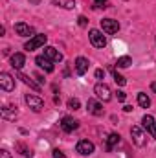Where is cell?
Instances as JSON below:
<instances>
[{
	"mask_svg": "<svg viewBox=\"0 0 156 158\" xmlns=\"http://www.w3.org/2000/svg\"><path fill=\"white\" fill-rule=\"evenodd\" d=\"M94 94H96V98L99 99V101H110L112 99V90L105 85V83H97L96 86H94Z\"/></svg>",
	"mask_w": 156,
	"mask_h": 158,
	"instance_id": "obj_1",
	"label": "cell"
},
{
	"mask_svg": "<svg viewBox=\"0 0 156 158\" xmlns=\"http://www.w3.org/2000/svg\"><path fill=\"white\" fill-rule=\"evenodd\" d=\"M130 136H132V142H134L138 147H145V145H147V134L142 131V127L132 125V127H130Z\"/></svg>",
	"mask_w": 156,
	"mask_h": 158,
	"instance_id": "obj_2",
	"label": "cell"
},
{
	"mask_svg": "<svg viewBox=\"0 0 156 158\" xmlns=\"http://www.w3.org/2000/svg\"><path fill=\"white\" fill-rule=\"evenodd\" d=\"M46 40H48V37H46L44 33H39V35L31 37V39L24 44V50H28V52H33V50H37V48H42V46L46 44Z\"/></svg>",
	"mask_w": 156,
	"mask_h": 158,
	"instance_id": "obj_3",
	"label": "cell"
},
{
	"mask_svg": "<svg viewBox=\"0 0 156 158\" xmlns=\"http://www.w3.org/2000/svg\"><path fill=\"white\" fill-rule=\"evenodd\" d=\"M26 105L33 110V112H40L42 109H44V101L40 99L39 96H35V94H26Z\"/></svg>",
	"mask_w": 156,
	"mask_h": 158,
	"instance_id": "obj_4",
	"label": "cell"
},
{
	"mask_svg": "<svg viewBox=\"0 0 156 158\" xmlns=\"http://www.w3.org/2000/svg\"><path fill=\"white\" fill-rule=\"evenodd\" d=\"M88 37H90L92 46H96V48H105L107 46V39H105L103 31H99V30H90L88 31Z\"/></svg>",
	"mask_w": 156,
	"mask_h": 158,
	"instance_id": "obj_5",
	"label": "cell"
},
{
	"mask_svg": "<svg viewBox=\"0 0 156 158\" xmlns=\"http://www.w3.org/2000/svg\"><path fill=\"white\" fill-rule=\"evenodd\" d=\"M0 88L6 92H13L15 90V77L7 72H2L0 74Z\"/></svg>",
	"mask_w": 156,
	"mask_h": 158,
	"instance_id": "obj_6",
	"label": "cell"
},
{
	"mask_svg": "<svg viewBox=\"0 0 156 158\" xmlns=\"http://www.w3.org/2000/svg\"><path fill=\"white\" fill-rule=\"evenodd\" d=\"M15 31H17V35H20V37H35V28H31V26L26 24V22H17V24H15Z\"/></svg>",
	"mask_w": 156,
	"mask_h": 158,
	"instance_id": "obj_7",
	"label": "cell"
},
{
	"mask_svg": "<svg viewBox=\"0 0 156 158\" xmlns=\"http://www.w3.org/2000/svg\"><path fill=\"white\" fill-rule=\"evenodd\" d=\"M94 143L90 142V140H79L77 145H76V151H77L79 155H83V156H88V155H92L94 153Z\"/></svg>",
	"mask_w": 156,
	"mask_h": 158,
	"instance_id": "obj_8",
	"label": "cell"
},
{
	"mask_svg": "<svg viewBox=\"0 0 156 158\" xmlns=\"http://www.w3.org/2000/svg\"><path fill=\"white\" fill-rule=\"evenodd\" d=\"M101 28H103V31H105V33L114 35V33L119 31V22L114 20V19H103V20H101Z\"/></svg>",
	"mask_w": 156,
	"mask_h": 158,
	"instance_id": "obj_9",
	"label": "cell"
},
{
	"mask_svg": "<svg viewBox=\"0 0 156 158\" xmlns=\"http://www.w3.org/2000/svg\"><path fill=\"white\" fill-rule=\"evenodd\" d=\"M142 123H143V129L147 131V134L151 136V138H156V121L153 116H149V114H145L143 118H142Z\"/></svg>",
	"mask_w": 156,
	"mask_h": 158,
	"instance_id": "obj_10",
	"label": "cell"
},
{
	"mask_svg": "<svg viewBox=\"0 0 156 158\" xmlns=\"http://www.w3.org/2000/svg\"><path fill=\"white\" fill-rule=\"evenodd\" d=\"M44 57H48L51 63H61L63 61V53L57 48H53V46H46L44 48Z\"/></svg>",
	"mask_w": 156,
	"mask_h": 158,
	"instance_id": "obj_11",
	"label": "cell"
},
{
	"mask_svg": "<svg viewBox=\"0 0 156 158\" xmlns=\"http://www.w3.org/2000/svg\"><path fill=\"white\" fill-rule=\"evenodd\" d=\"M77 127H79V121L74 118H70V116H64V118L61 119V129L64 132H74Z\"/></svg>",
	"mask_w": 156,
	"mask_h": 158,
	"instance_id": "obj_12",
	"label": "cell"
},
{
	"mask_svg": "<svg viewBox=\"0 0 156 158\" xmlns=\"http://www.w3.org/2000/svg\"><path fill=\"white\" fill-rule=\"evenodd\" d=\"M86 109H88V112L94 114V116H103V114H105L103 105H101L99 101H96V99H88V101H86Z\"/></svg>",
	"mask_w": 156,
	"mask_h": 158,
	"instance_id": "obj_13",
	"label": "cell"
},
{
	"mask_svg": "<svg viewBox=\"0 0 156 158\" xmlns=\"http://www.w3.org/2000/svg\"><path fill=\"white\" fill-rule=\"evenodd\" d=\"M0 116L4 119H7V121H15L18 118V110H17V107L15 109L13 107H2L0 109Z\"/></svg>",
	"mask_w": 156,
	"mask_h": 158,
	"instance_id": "obj_14",
	"label": "cell"
},
{
	"mask_svg": "<svg viewBox=\"0 0 156 158\" xmlns=\"http://www.w3.org/2000/svg\"><path fill=\"white\" fill-rule=\"evenodd\" d=\"M35 63H37V66H39V68H42V70H44V72H48V74L55 70V68H53V63H51L48 57H44V55H39V57L35 59Z\"/></svg>",
	"mask_w": 156,
	"mask_h": 158,
	"instance_id": "obj_15",
	"label": "cell"
},
{
	"mask_svg": "<svg viewBox=\"0 0 156 158\" xmlns=\"http://www.w3.org/2000/svg\"><path fill=\"white\" fill-rule=\"evenodd\" d=\"M74 66H76L77 76H84V74L88 72V59H84V57H77Z\"/></svg>",
	"mask_w": 156,
	"mask_h": 158,
	"instance_id": "obj_16",
	"label": "cell"
},
{
	"mask_svg": "<svg viewBox=\"0 0 156 158\" xmlns=\"http://www.w3.org/2000/svg\"><path fill=\"white\" fill-rule=\"evenodd\" d=\"M24 64H26L24 53H13V55H11V66H13L15 70H22Z\"/></svg>",
	"mask_w": 156,
	"mask_h": 158,
	"instance_id": "obj_17",
	"label": "cell"
},
{
	"mask_svg": "<svg viewBox=\"0 0 156 158\" xmlns=\"http://www.w3.org/2000/svg\"><path fill=\"white\" fill-rule=\"evenodd\" d=\"M119 140H121V136H119L117 132L109 134V138H107V143H105V149H107V151H112L117 143H119Z\"/></svg>",
	"mask_w": 156,
	"mask_h": 158,
	"instance_id": "obj_18",
	"label": "cell"
},
{
	"mask_svg": "<svg viewBox=\"0 0 156 158\" xmlns=\"http://www.w3.org/2000/svg\"><path fill=\"white\" fill-rule=\"evenodd\" d=\"M51 2L63 9H74L76 7V0H51Z\"/></svg>",
	"mask_w": 156,
	"mask_h": 158,
	"instance_id": "obj_19",
	"label": "cell"
},
{
	"mask_svg": "<svg viewBox=\"0 0 156 158\" xmlns=\"http://www.w3.org/2000/svg\"><path fill=\"white\" fill-rule=\"evenodd\" d=\"M18 79H22V83L28 85L30 88H33V90H40V86L33 81V79H30V76H26V74H18Z\"/></svg>",
	"mask_w": 156,
	"mask_h": 158,
	"instance_id": "obj_20",
	"label": "cell"
},
{
	"mask_svg": "<svg viewBox=\"0 0 156 158\" xmlns=\"http://www.w3.org/2000/svg\"><path fill=\"white\" fill-rule=\"evenodd\" d=\"M138 105H140V107H143V109H147V107L151 105L149 96H147V94H143V92H140V94H138Z\"/></svg>",
	"mask_w": 156,
	"mask_h": 158,
	"instance_id": "obj_21",
	"label": "cell"
},
{
	"mask_svg": "<svg viewBox=\"0 0 156 158\" xmlns=\"http://www.w3.org/2000/svg\"><path fill=\"white\" fill-rule=\"evenodd\" d=\"M116 64L119 66V68H127V66H130V64H132V59H130L129 55H123V57H119V59H117Z\"/></svg>",
	"mask_w": 156,
	"mask_h": 158,
	"instance_id": "obj_22",
	"label": "cell"
},
{
	"mask_svg": "<svg viewBox=\"0 0 156 158\" xmlns=\"http://www.w3.org/2000/svg\"><path fill=\"white\" fill-rule=\"evenodd\" d=\"M17 149H18V151H20V153H22V155H24L26 158H31V156H33L31 149H28V147H26L24 143H17Z\"/></svg>",
	"mask_w": 156,
	"mask_h": 158,
	"instance_id": "obj_23",
	"label": "cell"
},
{
	"mask_svg": "<svg viewBox=\"0 0 156 158\" xmlns=\"http://www.w3.org/2000/svg\"><path fill=\"white\" fill-rule=\"evenodd\" d=\"M79 107H81V103H79L77 98H72V99H68V109H72V110H77Z\"/></svg>",
	"mask_w": 156,
	"mask_h": 158,
	"instance_id": "obj_24",
	"label": "cell"
},
{
	"mask_svg": "<svg viewBox=\"0 0 156 158\" xmlns=\"http://www.w3.org/2000/svg\"><path fill=\"white\" fill-rule=\"evenodd\" d=\"M114 81H116V85H119V86H123L127 83V79L123 77L121 74H117V72H114Z\"/></svg>",
	"mask_w": 156,
	"mask_h": 158,
	"instance_id": "obj_25",
	"label": "cell"
},
{
	"mask_svg": "<svg viewBox=\"0 0 156 158\" xmlns=\"http://www.w3.org/2000/svg\"><path fill=\"white\" fill-rule=\"evenodd\" d=\"M94 4H96V7H110V2L109 0H94Z\"/></svg>",
	"mask_w": 156,
	"mask_h": 158,
	"instance_id": "obj_26",
	"label": "cell"
},
{
	"mask_svg": "<svg viewBox=\"0 0 156 158\" xmlns=\"http://www.w3.org/2000/svg\"><path fill=\"white\" fill-rule=\"evenodd\" d=\"M53 158H66V156H64V153H63V151L53 149Z\"/></svg>",
	"mask_w": 156,
	"mask_h": 158,
	"instance_id": "obj_27",
	"label": "cell"
},
{
	"mask_svg": "<svg viewBox=\"0 0 156 158\" xmlns=\"http://www.w3.org/2000/svg\"><path fill=\"white\" fill-rule=\"evenodd\" d=\"M77 20H79V26H83V28H84V26H86V24H88V20H86V17H83V15H81V17H79Z\"/></svg>",
	"mask_w": 156,
	"mask_h": 158,
	"instance_id": "obj_28",
	"label": "cell"
},
{
	"mask_svg": "<svg viewBox=\"0 0 156 158\" xmlns=\"http://www.w3.org/2000/svg\"><path fill=\"white\" fill-rule=\"evenodd\" d=\"M117 101H125V98H127V96H125V92H121V90H117Z\"/></svg>",
	"mask_w": 156,
	"mask_h": 158,
	"instance_id": "obj_29",
	"label": "cell"
},
{
	"mask_svg": "<svg viewBox=\"0 0 156 158\" xmlns=\"http://www.w3.org/2000/svg\"><path fill=\"white\" fill-rule=\"evenodd\" d=\"M96 77H97V79H103V77H105V72H103L101 68H99V70H96Z\"/></svg>",
	"mask_w": 156,
	"mask_h": 158,
	"instance_id": "obj_30",
	"label": "cell"
},
{
	"mask_svg": "<svg viewBox=\"0 0 156 158\" xmlns=\"http://www.w3.org/2000/svg\"><path fill=\"white\" fill-rule=\"evenodd\" d=\"M0 158H11V155H9L6 149H2V151H0Z\"/></svg>",
	"mask_w": 156,
	"mask_h": 158,
	"instance_id": "obj_31",
	"label": "cell"
},
{
	"mask_svg": "<svg viewBox=\"0 0 156 158\" xmlns=\"http://www.w3.org/2000/svg\"><path fill=\"white\" fill-rule=\"evenodd\" d=\"M151 88H153V92H154V94H156V81H154V83H153V85H151Z\"/></svg>",
	"mask_w": 156,
	"mask_h": 158,
	"instance_id": "obj_32",
	"label": "cell"
}]
</instances>
